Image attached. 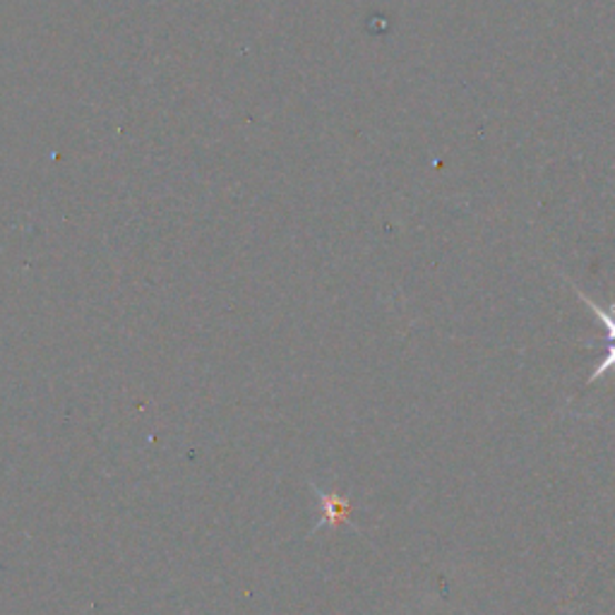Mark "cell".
Returning a JSON list of instances; mask_svg holds the SVG:
<instances>
[{"instance_id":"cell-1","label":"cell","mask_w":615,"mask_h":615,"mask_svg":"<svg viewBox=\"0 0 615 615\" xmlns=\"http://www.w3.org/2000/svg\"><path fill=\"white\" fill-rule=\"evenodd\" d=\"M320 503H322V512H325V517H322L320 524H342L351 520V505L349 501H344L342 495L336 493H320Z\"/></svg>"},{"instance_id":"cell-2","label":"cell","mask_w":615,"mask_h":615,"mask_svg":"<svg viewBox=\"0 0 615 615\" xmlns=\"http://www.w3.org/2000/svg\"><path fill=\"white\" fill-rule=\"evenodd\" d=\"M577 291V294H579V299L584 301V303H587L589 308H592V311H594V315L598 317V320H602L604 322V325H606V330H608V340L611 342H615V315L613 313H608L606 311V308H602V305H596L587 294H582V291L579 289H575Z\"/></svg>"},{"instance_id":"cell-3","label":"cell","mask_w":615,"mask_h":615,"mask_svg":"<svg viewBox=\"0 0 615 615\" xmlns=\"http://www.w3.org/2000/svg\"><path fill=\"white\" fill-rule=\"evenodd\" d=\"M611 369H615V346L608 349V354H606V359L602 361V365H596L594 373L589 375V383H596V380H602Z\"/></svg>"}]
</instances>
